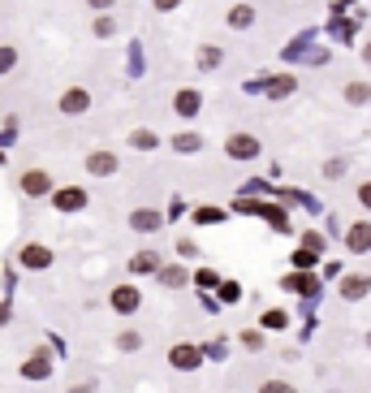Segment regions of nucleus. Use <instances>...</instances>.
Listing matches in <instances>:
<instances>
[{
    "instance_id": "f257e3e1",
    "label": "nucleus",
    "mask_w": 371,
    "mask_h": 393,
    "mask_svg": "<svg viewBox=\"0 0 371 393\" xmlns=\"http://www.w3.org/2000/svg\"><path fill=\"white\" fill-rule=\"evenodd\" d=\"M169 367H177V372H195V367H203V350L190 346V341H177V346L169 350Z\"/></svg>"
},
{
    "instance_id": "f03ea898",
    "label": "nucleus",
    "mask_w": 371,
    "mask_h": 393,
    "mask_svg": "<svg viewBox=\"0 0 371 393\" xmlns=\"http://www.w3.org/2000/svg\"><path fill=\"white\" fill-rule=\"evenodd\" d=\"M18 372L26 376V381H47V376H52V354H47V350H35V354H26Z\"/></svg>"
},
{
    "instance_id": "7ed1b4c3",
    "label": "nucleus",
    "mask_w": 371,
    "mask_h": 393,
    "mask_svg": "<svg viewBox=\"0 0 371 393\" xmlns=\"http://www.w3.org/2000/svg\"><path fill=\"white\" fill-rule=\"evenodd\" d=\"M108 303H112V311H117V316H134L138 303H142V294H138L134 285H117V290L108 294Z\"/></svg>"
},
{
    "instance_id": "20e7f679",
    "label": "nucleus",
    "mask_w": 371,
    "mask_h": 393,
    "mask_svg": "<svg viewBox=\"0 0 371 393\" xmlns=\"http://www.w3.org/2000/svg\"><path fill=\"white\" fill-rule=\"evenodd\" d=\"M18 259H22V268H30V272H43L47 264H52V251H47L43 242H26Z\"/></svg>"
},
{
    "instance_id": "39448f33",
    "label": "nucleus",
    "mask_w": 371,
    "mask_h": 393,
    "mask_svg": "<svg viewBox=\"0 0 371 393\" xmlns=\"http://www.w3.org/2000/svg\"><path fill=\"white\" fill-rule=\"evenodd\" d=\"M224 152H229L233 160H255V156H259V139H251V134H229Z\"/></svg>"
},
{
    "instance_id": "423d86ee",
    "label": "nucleus",
    "mask_w": 371,
    "mask_h": 393,
    "mask_svg": "<svg viewBox=\"0 0 371 393\" xmlns=\"http://www.w3.org/2000/svg\"><path fill=\"white\" fill-rule=\"evenodd\" d=\"M52 203H56L61 212H78V208H87V190L65 186V190H56V194H52Z\"/></svg>"
},
{
    "instance_id": "0eeeda50",
    "label": "nucleus",
    "mask_w": 371,
    "mask_h": 393,
    "mask_svg": "<svg viewBox=\"0 0 371 393\" xmlns=\"http://www.w3.org/2000/svg\"><path fill=\"white\" fill-rule=\"evenodd\" d=\"M22 190L26 194H47V190H52V177H47L43 169H26L22 173Z\"/></svg>"
},
{
    "instance_id": "6e6552de",
    "label": "nucleus",
    "mask_w": 371,
    "mask_h": 393,
    "mask_svg": "<svg viewBox=\"0 0 371 393\" xmlns=\"http://www.w3.org/2000/svg\"><path fill=\"white\" fill-rule=\"evenodd\" d=\"M346 247H350V251H371V225H367V221L350 225V234H346Z\"/></svg>"
},
{
    "instance_id": "1a4fd4ad",
    "label": "nucleus",
    "mask_w": 371,
    "mask_h": 393,
    "mask_svg": "<svg viewBox=\"0 0 371 393\" xmlns=\"http://www.w3.org/2000/svg\"><path fill=\"white\" fill-rule=\"evenodd\" d=\"M112 169H117V156H112V152H91V156H87V173L108 177Z\"/></svg>"
},
{
    "instance_id": "9d476101",
    "label": "nucleus",
    "mask_w": 371,
    "mask_h": 393,
    "mask_svg": "<svg viewBox=\"0 0 371 393\" xmlns=\"http://www.w3.org/2000/svg\"><path fill=\"white\" fill-rule=\"evenodd\" d=\"M87 104H91V95L83 87H70L65 95H61V112H87Z\"/></svg>"
},
{
    "instance_id": "9b49d317",
    "label": "nucleus",
    "mask_w": 371,
    "mask_h": 393,
    "mask_svg": "<svg viewBox=\"0 0 371 393\" xmlns=\"http://www.w3.org/2000/svg\"><path fill=\"white\" fill-rule=\"evenodd\" d=\"M367 290H371V281H367V276H346V281H341V299L359 303V299H363Z\"/></svg>"
},
{
    "instance_id": "f8f14e48",
    "label": "nucleus",
    "mask_w": 371,
    "mask_h": 393,
    "mask_svg": "<svg viewBox=\"0 0 371 393\" xmlns=\"http://www.w3.org/2000/svg\"><path fill=\"white\" fill-rule=\"evenodd\" d=\"M224 22H229L233 30H246V26L255 22V9H251V5H233L229 13H224Z\"/></svg>"
},
{
    "instance_id": "ddd939ff",
    "label": "nucleus",
    "mask_w": 371,
    "mask_h": 393,
    "mask_svg": "<svg viewBox=\"0 0 371 393\" xmlns=\"http://www.w3.org/2000/svg\"><path fill=\"white\" fill-rule=\"evenodd\" d=\"M199 91H177V100H173V108L177 112H182V117H195V112H199Z\"/></svg>"
},
{
    "instance_id": "4468645a",
    "label": "nucleus",
    "mask_w": 371,
    "mask_h": 393,
    "mask_svg": "<svg viewBox=\"0 0 371 393\" xmlns=\"http://www.w3.org/2000/svg\"><path fill=\"white\" fill-rule=\"evenodd\" d=\"M130 225L138 229V234H156V229H160V212H134Z\"/></svg>"
},
{
    "instance_id": "2eb2a0df",
    "label": "nucleus",
    "mask_w": 371,
    "mask_h": 393,
    "mask_svg": "<svg viewBox=\"0 0 371 393\" xmlns=\"http://www.w3.org/2000/svg\"><path fill=\"white\" fill-rule=\"evenodd\" d=\"M130 268H134V272H160V255H151V251H138V255L130 259Z\"/></svg>"
},
{
    "instance_id": "dca6fc26",
    "label": "nucleus",
    "mask_w": 371,
    "mask_h": 393,
    "mask_svg": "<svg viewBox=\"0 0 371 393\" xmlns=\"http://www.w3.org/2000/svg\"><path fill=\"white\" fill-rule=\"evenodd\" d=\"M294 87H298L294 78H289V74H281V78H272V83H268V95H272V100H285V95L294 91Z\"/></svg>"
},
{
    "instance_id": "f3484780",
    "label": "nucleus",
    "mask_w": 371,
    "mask_h": 393,
    "mask_svg": "<svg viewBox=\"0 0 371 393\" xmlns=\"http://www.w3.org/2000/svg\"><path fill=\"white\" fill-rule=\"evenodd\" d=\"M346 100H350V104H367V100H371V87H367V83H350V87H346Z\"/></svg>"
},
{
    "instance_id": "a211bd4d",
    "label": "nucleus",
    "mask_w": 371,
    "mask_h": 393,
    "mask_svg": "<svg viewBox=\"0 0 371 393\" xmlns=\"http://www.w3.org/2000/svg\"><path fill=\"white\" fill-rule=\"evenodd\" d=\"M199 65H203V70H216V65H220V48H216V43L199 48Z\"/></svg>"
},
{
    "instance_id": "6ab92c4d",
    "label": "nucleus",
    "mask_w": 371,
    "mask_h": 393,
    "mask_svg": "<svg viewBox=\"0 0 371 393\" xmlns=\"http://www.w3.org/2000/svg\"><path fill=\"white\" fill-rule=\"evenodd\" d=\"M173 147H177V152H199L203 139H199V134H177V139H173Z\"/></svg>"
},
{
    "instance_id": "aec40b11",
    "label": "nucleus",
    "mask_w": 371,
    "mask_h": 393,
    "mask_svg": "<svg viewBox=\"0 0 371 393\" xmlns=\"http://www.w3.org/2000/svg\"><path fill=\"white\" fill-rule=\"evenodd\" d=\"M138 346H142V333H134V329H125L117 337V350H138Z\"/></svg>"
},
{
    "instance_id": "412c9836",
    "label": "nucleus",
    "mask_w": 371,
    "mask_h": 393,
    "mask_svg": "<svg viewBox=\"0 0 371 393\" xmlns=\"http://www.w3.org/2000/svg\"><path fill=\"white\" fill-rule=\"evenodd\" d=\"M156 276H160L165 285H186V272H182V268H160Z\"/></svg>"
},
{
    "instance_id": "4be33fe9",
    "label": "nucleus",
    "mask_w": 371,
    "mask_h": 393,
    "mask_svg": "<svg viewBox=\"0 0 371 393\" xmlns=\"http://www.w3.org/2000/svg\"><path fill=\"white\" fill-rule=\"evenodd\" d=\"M259 393H298V389L289 385V381H264V385H259Z\"/></svg>"
},
{
    "instance_id": "5701e85b",
    "label": "nucleus",
    "mask_w": 371,
    "mask_h": 393,
    "mask_svg": "<svg viewBox=\"0 0 371 393\" xmlns=\"http://www.w3.org/2000/svg\"><path fill=\"white\" fill-rule=\"evenodd\" d=\"M264 329H285V311H268V316H264Z\"/></svg>"
},
{
    "instance_id": "b1692460",
    "label": "nucleus",
    "mask_w": 371,
    "mask_h": 393,
    "mask_svg": "<svg viewBox=\"0 0 371 393\" xmlns=\"http://www.w3.org/2000/svg\"><path fill=\"white\" fill-rule=\"evenodd\" d=\"M13 61H18V52H13V48H0V74L13 70Z\"/></svg>"
},
{
    "instance_id": "393cba45",
    "label": "nucleus",
    "mask_w": 371,
    "mask_h": 393,
    "mask_svg": "<svg viewBox=\"0 0 371 393\" xmlns=\"http://www.w3.org/2000/svg\"><path fill=\"white\" fill-rule=\"evenodd\" d=\"M134 147H156V134H147V130H138V134H130Z\"/></svg>"
},
{
    "instance_id": "a878e982",
    "label": "nucleus",
    "mask_w": 371,
    "mask_h": 393,
    "mask_svg": "<svg viewBox=\"0 0 371 393\" xmlns=\"http://www.w3.org/2000/svg\"><path fill=\"white\" fill-rule=\"evenodd\" d=\"M294 264H298V268H311V264H315V251H306V247H302V251L294 255Z\"/></svg>"
},
{
    "instance_id": "bb28decb",
    "label": "nucleus",
    "mask_w": 371,
    "mask_h": 393,
    "mask_svg": "<svg viewBox=\"0 0 371 393\" xmlns=\"http://www.w3.org/2000/svg\"><path fill=\"white\" fill-rule=\"evenodd\" d=\"M242 346H246V350H259L264 337H259V333H242Z\"/></svg>"
},
{
    "instance_id": "cd10ccee",
    "label": "nucleus",
    "mask_w": 371,
    "mask_h": 393,
    "mask_svg": "<svg viewBox=\"0 0 371 393\" xmlns=\"http://www.w3.org/2000/svg\"><path fill=\"white\" fill-rule=\"evenodd\" d=\"M359 203H363V208H371V182H363V186H359Z\"/></svg>"
},
{
    "instance_id": "c85d7f7f",
    "label": "nucleus",
    "mask_w": 371,
    "mask_h": 393,
    "mask_svg": "<svg viewBox=\"0 0 371 393\" xmlns=\"http://www.w3.org/2000/svg\"><path fill=\"white\" fill-rule=\"evenodd\" d=\"M199 285H216V272H207V268H199V276H195Z\"/></svg>"
},
{
    "instance_id": "c756f323",
    "label": "nucleus",
    "mask_w": 371,
    "mask_h": 393,
    "mask_svg": "<svg viewBox=\"0 0 371 393\" xmlns=\"http://www.w3.org/2000/svg\"><path fill=\"white\" fill-rule=\"evenodd\" d=\"M220 294H224V303H237V294H242V290H237V285H220Z\"/></svg>"
},
{
    "instance_id": "7c9ffc66",
    "label": "nucleus",
    "mask_w": 371,
    "mask_h": 393,
    "mask_svg": "<svg viewBox=\"0 0 371 393\" xmlns=\"http://www.w3.org/2000/svg\"><path fill=\"white\" fill-rule=\"evenodd\" d=\"M182 0H156V9H177Z\"/></svg>"
},
{
    "instance_id": "2f4dec72",
    "label": "nucleus",
    "mask_w": 371,
    "mask_h": 393,
    "mask_svg": "<svg viewBox=\"0 0 371 393\" xmlns=\"http://www.w3.org/2000/svg\"><path fill=\"white\" fill-rule=\"evenodd\" d=\"M70 393H95V385H91V381H87V385H74Z\"/></svg>"
},
{
    "instance_id": "473e14b6",
    "label": "nucleus",
    "mask_w": 371,
    "mask_h": 393,
    "mask_svg": "<svg viewBox=\"0 0 371 393\" xmlns=\"http://www.w3.org/2000/svg\"><path fill=\"white\" fill-rule=\"evenodd\" d=\"M91 5H95V9H108V5H112V0H91Z\"/></svg>"
},
{
    "instance_id": "72a5a7b5",
    "label": "nucleus",
    "mask_w": 371,
    "mask_h": 393,
    "mask_svg": "<svg viewBox=\"0 0 371 393\" xmlns=\"http://www.w3.org/2000/svg\"><path fill=\"white\" fill-rule=\"evenodd\" d=\"M5 320H9V307H5V303H0V324H5Z\"/></svg>"
},
{
    "instance_id": "f704fd0d",
    "label": "nucleus",
    "mask_w": 371,
    "mask_h": 393,
    "mask_svg": "<svg viewBox=\"0 0 371 393\" xmlns=\"http://www.w3.org/2000/svg\"><path fill=\"white\" fill-rule=\"evenodd\" d=\"M363 61H371V39H367V48H363Z\"/></svg>"
},
{
    "instance_id": "c9c22d12",
    "label": "nucleus",
    "mask_w": 371,
    "mask_h": 393,
    "mask_svg": "<svg viewBox=\"0 0 371 393\" xmlns=\"http://www.w3.org/2000/svg\"><path fill=\"white\" fill-rule=\"evenodd\" d=\"M367 346H371V333H367Z\"/></svg>"
}]
</instances>
